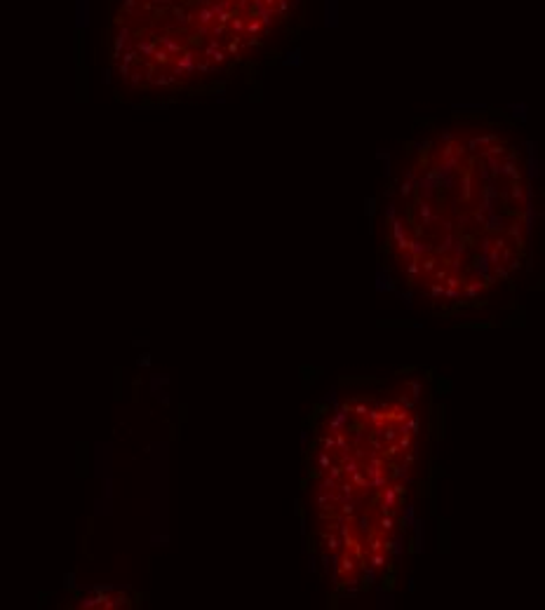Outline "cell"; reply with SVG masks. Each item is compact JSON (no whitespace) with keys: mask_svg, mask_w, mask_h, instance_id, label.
Wrapping results in <instances>:
<instances>
[{"mask_svg":"<svg viewBox=\"0 0 545 610\" xmlns=\"http://www.w3.org/2000/svg\"><path fill=\"white\" fill-rule=\"evenodd\" d=\"M299 0H127L118 54L148 64L153 82H195L258 52Z\"/></svg>","mask_w":545,"mask_h":610,"instance_id":"cell-1","label":"cell"}]
</instances>
